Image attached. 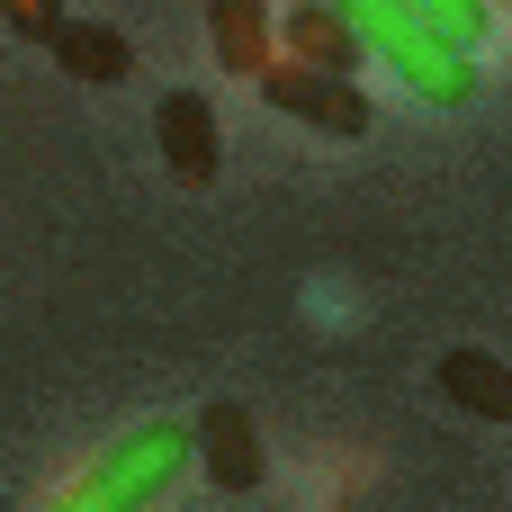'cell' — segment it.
Segmentation results:
<instances>
[{"label":"cell","mask_w":512,"mask_h":512,"mask_svg":"<svg viewBox=\"0 0 512 512\" xmlns=\"http://www.w3.org/2000/svg\"><path fill=\"white\" fill-rule=\"evenodd\" d=\"M189 468H198V432L171 423V414H144V423H126L45 512H153Z\"/></svg>","instance_id":"2"},{"label":"cell","mask_w":512,"mask_h":512,"mask_svg":"<svg viewBox=\"0 0 512 512\" xmlns=\"http://www.w3.org/2000/svg\"><path fill=\"white\" fill-rule=\"evenodd\" d=\"M207 36H216V63L225 72H243V81H261L279 54H270V0H207Z\"/></svg>","instance_id":"7"},{"label":"cell","mask_w":512,"mask_h":512,"mask_svg":"<svg viewBox=\"0 0 512 512\" xmlns=\"http://www.w3.org/2000/svg\"><path fill=\"white\" fill-rule=\"evenodd\" d=\"M153 144H162V171L180 180V189H207L216 171H225V135H216V99L207 90H162L153 99Z\"/></svg>","instance_id":"4"},{"label":"cell","mask_w":512,"mask_h":512,"mask_svg":"<svg viewBox=\"0 0 512 512\" xmlns=\"http://www.w3.org/2000/svg\"><path fill=\"white\" fill-rule=\"evenodd\" d=\"M54 63H63L72 81H126V72H135V45H126V27L63 18V27H54Z\"/></svg>","instance_id":"9"},{"label":"cell","mask_w":512,"mask_h":512,"mask_svg":"<svg viewBox=\"0 0 512 512\" xmlns=\"http://www.w3.org/2000/svg\"><path fill=\"white\" fill-rule=\"evenodd\" d=\"M342 9V27L360 36V54L378 63V72H396L414 99H432V108H468L477 99V54L450 36V27H432L414 0H333Z\"/></svg>","instance_id":"1"},{"label":"cell","mask_w":512,"mask_h":512,"mask_svg":"<svg viewBox=\"0 0 512 512\" xmlns=\"http://www.w3.org/2000/svg\"><path fill=\"white\" fill-rule=\"evenodd\" d=\"M414 9H423L432 27H450V36L468 45V54L486 45V0H414Z\"/></svg>","instance_id":"10"},{"label":"cell","mask_w":512,"mask_h":512,"mask_svg":"<svg viewBox=\"0 0 512 512\" xmlns=\"http://www.w3.org/2000/svg\"><path fill=\"white\" fill-rule=\"evenodd\" d=\"M432 387L459 405V414H486V423H512V360L495 351H441Z\"/></svg>","instance_id":"6"},{"label":"cell","mask_w":512,"mask_h":512,"mask_svg":"<svg viewBox=\"0 0 512 512\" xmlns=\"http://www.w3.org/2000/svg\"><path fill=\"white\" fill-rule=\"evenodd\" d=\"M0 18H9L18 36H36V45H54V27H63V9H54V0H0Z\"/></svg>","instance_id":"11"},{"label":"cell","mask_w":512,"mask_h":512,"mask_svg":"<svg viewBox=\"0 0 512 512\" xmlns=\"http://www.w3.org/2000/svg\"><path fill=\"white\" fill-rule=\"evenodd\" d=\"M261 99L279 108V117H297V126H315V135H369V99H360V81L351 72H315V63H270L261 72Z\"/></svg>","instance_id":"3"},{"label":"cell","mask_w":512,"mask_h":512,"mask_svg":"<svg viewBox=\"0 0 512 512\" xmlns=\"http://www.w3.org/2000/svg\"><path fill=\"white\" fill-rule=\"evenodd\" d=\"M279 36H288V54H297V63H315V72H360V63H369L333 0H297V9L279 18Z\"/></svg>","instance_id":"8"},{"label":"cell","mask_w":512,"mask_h":512,"mask_svg":"<svg viewBox=\"0 0 512 512\" xmlns=\"http://www.w3.org/2000/svg\"><path fill=\"white\" fill-rule=\"evenodd\" d=\"M189 432H198V468H207V486H225V495H252V486H261L270 450H261V423H252L243 405H207Z\"/></svg>","instance_id":"5"}]
</instances>
